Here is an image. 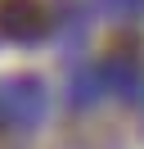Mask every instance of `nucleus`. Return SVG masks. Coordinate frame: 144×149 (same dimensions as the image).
Masks as SVG:
<instances>
[{"label": "nucleus", "instance_id": "obj_1", "mask_svg": "<svg viewBox=\"0 0 144 149\" xmlns=\"http://www.w3.org/2000/svg\"><path fill=\"white\" fill-rule=\"evenodd\" d=\"M50 32V9L41 0H0V36L32 45Z\"/></svg>", "mask_w": 144, "mask_h": 149}]
</instances>
